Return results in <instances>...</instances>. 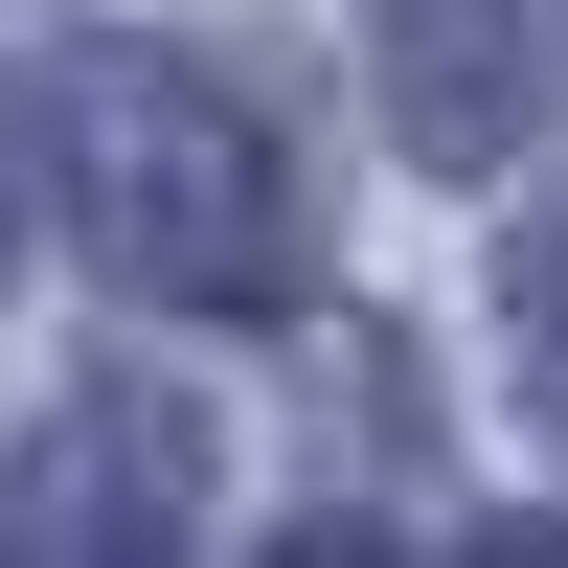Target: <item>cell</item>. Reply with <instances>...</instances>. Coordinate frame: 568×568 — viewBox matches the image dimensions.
Returning <instances> with one entry per match:
<instances>
[{"label": "cell", "mask_w": 568, "mask_h": 568, "mask_svg": "<svg viewBox=\"0 0 568 568\" xmlns=\"http://www.w3.org/2000/svg\"><path fill=\"white\" fill-rule=\"evenodd\" d=\"M45 205L91 227V273H136V296H296V160H273V114L227 69H160V45H91V69H45Z\"/></svg>", "instance_id": "6da1fadb"}, {"label": "cell", "mask_w": 568, "mask_h": 568, "mask_svg": "<svg viewBox=\"0 0 568 568\" xmlns=\"http://www.w3.org/2000/svg\"><path fill=\"white\" fill-rule=\"evenodd\" d=\"M182 524H205V409L160 387H69L0 455V568H182Z\"/></svg>", "instance_id": "7a4b0ae2"}, {"label": "cell", "mask_w": 568, "mask_h": 568, "mask_svg": "<svg viewBox=\"0 0 568 568\" xmlns=\"http://www.w3.org/2000/svg\"><path fill=\"white\" fill-rule=\"evenodd\" d=\"M364 91H387V136H409L433 182H500V160L546 136V0H387Z\"/></svg>", "instance_id": "3957f363"}, {"label": "cell", "mask_w": 568, "mask_h": 568, "mask_svg": "<svg viewBox=\"0 0 568 568\" xmlns=\"http://www.w3.org/2000/svg\"><path fill=\"white\" fill-rule=\"evenodd\" d=\"M500 342H524V409L568 433V205L524 227V273H500Z\"/></svg>", "instance_id": "277c9868"}, {"label": "cell", "mask_w": 568, "mask_h": 568, "mask_svg": "<svg viewBox=\"0 0 568 568\" xmlns=\"http://www.w3.org/2000/svg\"><path fill=\"white\" fill-rule=\"evenodd\" d=\"M455 568H568V524H478V546H455Z\"/></svg>", "instance_id": "5b68a950"}, {"label": "cell", "mask_w": 568, "mask_h": 568, "mask_svg": "<svg viewBox=\"0 0 568 568\" xmlns=\"http://www.w3.org/2000/svg\"><path fill=\"white\" fill-rule=\"evenodd\" d=\"M273 568H387V546H364V524H296V546H273Z\"/></svg>", "instance_id": "8992f818"}, {"label": "cell", "mask_w": 568, "mask_h": 568, "mask_svg": "<svg viewBox=\"0 0 568 568\" xmlns=\"http://www.w3.org/2000/svg\"><path fill=\"white\" fill-rule=\"evenodd\" d=\"M0 251H23V136H0Z\"/></svg>", "instance_id": "52a82bcc"}]
</instances>
